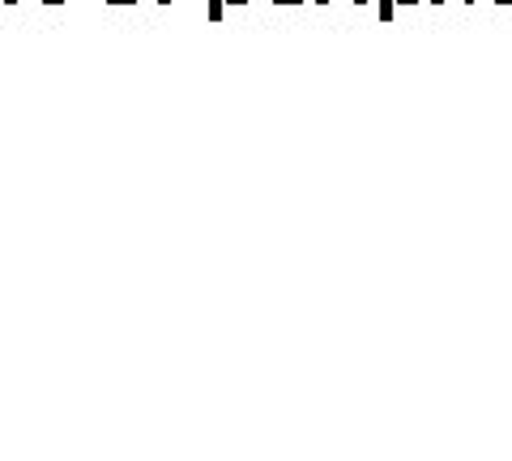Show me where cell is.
<instances>
[{
	"instance_id": "cell-4",
	"label": "cell",
	"mask_w": 512,
	"mask_h": 461,
	"mask_svg": "<svg viewBox=\"0 0 512 461\" xmlns=\"http://www.w3.org/2000/svg\"><path fill=\"white\" fill-rule=\"evenodd\" d=\"M269 5H308V0H269Z\"/></svg>"
},
{
	"instance_id": "cell-9",
	"label": "cell",
	"mask_w": 512,
	"mask_h": 461,
	"mask_svg": "<svg viewBox=\"0 0 512 461\" xmlns=\"http://www.w3.org/2000/svg\"><path fill=\"white\" fill-rule=\"evenodd\" d=\"M5 5H18V0H5Z\"/></svg>"
},
{
	"instance_id": "cell-5",
	"label": "cell",
	"mask_w": 512,
	"mask_h": 461,
	"mask_svg": "<svg viewBox=\"0 0 512 461\" xmlns=\"http://www.w3.org/2000/svg\"><path fill=\"white\" fill-rule=\"evenodd\" d=\"M431 5H444V0H431ZM461 5H474V0H461Z\"/></svg>"
},
{
	"instance_id": "cell-3",
	"label": "cell",
	"mask_w": 512,
	"mask_h": 461,
	"mask_svg": "<svg viewBox=\"0 0 512 461\" xmlns=\"http://www.w3.org/2000/svg\"><path fill=\"white\" fill-rule=\"evenodd\" d=\"M103 5H116V9H124V5H141V0H103Z\"/></svg>"
},
{
	"instance_id": "cell-7",
	"label": "cell",
	"mask_w": 512,
	"mask_h": 461,
	"mask_svg": "<svg viewBox=\"0 0 512 461\" xmlns=\"http://www.w3.org/2000/svg\"><path fill=\"white\" fill-rule=\"evenodd\" d=\"M495 5H512V0H495Z\"/></svg>"
},
{
	"instance_id": "cell-1",
	"label": "cell",
	"mask_w": 512,
	"mask_h": 461,
	"mask_svg": "<svg viewBox=\"0 0 512 461\" xmlns=\"http://www.w3.org/2000/svg\"><path fill=\"white\" fill-rule=\"evenodd\" d=\"M248 0H205V18L210 22H222L227 18V9H244Z\"/></svg>"
},
{
	"instance_id": "cell-10",
	"label": "cell",
	"mask_w": 512,
	"mask_h": 461,
	"mask_svg": "<svg viewBox=\"0 0 512 461\" xmlns=\"http://www.w3.org/2000/svg\"><path fill=\"white\" fill-rule=\"evenodd\" d=\"M158 5H171V0H158Z\"/></svg>"
},
{
	"instance_id": "cell-6",
	"label": "cell",
	"mask_w": 512,
	"mask_h": 461,
	"mask_svg": "<svg viewBox=\"0 0 512 461\" xmlns=\"http://www.w3.org/2000/svg\"><path fill=\"white\" fill-rule=\"evenodd\" d=\"M39 5H64V0H39Z\"/></svg>"
},
{
	"instance_id": "cell-8",
	"label": "cell",
	"mask_w": 512,
	"mask_h": 461,
	"mask_svg": "<svg viewBox=\"0 0 512 461\" xmlns=\"http://www.w3.org/2000/svg\"><path fill=\"white\" fill-rule=\"evenodd\" d=\"M316 5H329V0H316Z\"/></svg>"
},
{
	"instance_id": "cell-2",
	"label": "cell",
	"mask_w": 512,
	"mask_h": 461,
	"mask_svg": "<svg viewBox=\"0 0 512 461\" xmlns=\"http://www.w3.org/2000/svg\"><path fill=\"white\" fill-rule=\"evenodd\" d=\"M410 5H423V0H376V18L389 22L397 9H410Z\"/></svg>"
},
{
	"instance_id": "cell-11",
	"label": "cell",
	"mask_w": 512,
	"mask_h": 461,
	"mask_svg": "<svg viewBox=\"0 0 512 461\" xmlns=\"http://www.w3.org/2000/svg\"><path fill=\"white\" fill-rule=\"evenodd\" d=\"M355 5H367V0H355Z\"/></svg>"
}]
</instances>
